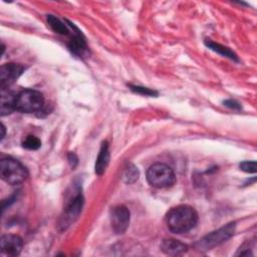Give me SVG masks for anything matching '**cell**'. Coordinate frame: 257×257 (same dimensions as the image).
Masks as SVG:
<instances>
[{
    "label": "cell",
    "mask_w": 257,
    "mask_h": 257,
    "mask_svg": "<svg viewBox=\"0 0 257 257\" xmlns=\"http://www.w3.org/2000/svg\"><path fill=\"white\" fill-rule=\"evenodd\" d=\"M1 140H3L4 139V137H5V126H4V124H1Z\"/></svg>",
    "instance_id": "7402d4cb"
},
{
    "label": "cell",
    "mask_w": 257,
    "mask_h": 257,
    "mask_svg": "<svg viewBox=\"0 0 257 257\" xmlns=\"http://www.w3.org/2000/svg\"><path fill=\"white\" fill-rule=\"evenodd\" d=\"M223 103H224L225 106H227L231 109H234V110H239V109L242 108L241 104L235 99H226V100L223 101Z\"/></svg>",
    "instance_id": "ffe728a7"
},
{
    "label": "cell",
    "mask_w": 257,
    "mask_h": 257,
    "mask_svg": "<svg viewBox=\"0 0 257 257\" xmlns=\"http://www.w3.org/2000/svg\"><path fill=\"white\" fill-rule=\"evenodd\" d=\"M83 201L84 200L80 192H77V194L69 200L66 207L64 208L63 215L61 216L59 221V227L62 230H65L71 223H73L77 219L81 212Z\"/></svg>",
    "instance_id": "8992f818"
},
{
    "label": "cell",
    "mask_w": 257,
    "mask_h": 257,
    "mask_svg": "<svg viewBox=\"0 0 257 257\" xmlns=\"http://www.w3.org/2000/svg\"><path fill=\"white\" fill-rule=\"evenodd\" d=\"M67 158H68V162H69L71 168H75V166H76L77 163H78V159H77L76 155H75L74 153H69L68 156H67Z\"/></svg>",
    "instance_id": "44dd1931"
},
{
    "label": "cell",
    "mask_w": 257,
    "mask_h": 257,
    "mask_svg": "<svg viewBox=\"0 0 257 257\" xmlns=\"http://www.w3.org/2000/svg\"><path fill=\"white\" fill-rule=\"evenodd\" d=\"M236 223L230 222L227 225L219 228L218 230H215L206 236H204L202 239H200L196 244L195 247H197L199 250H210L217 245L222 244L223 242L230 239L235 232Z\"/></svg>",
    "instance_id": "5b68a950"
},
{
    "label": "cell",
    "mask_w": 257,
    "mask_h": 257,
    "mask_svg": "<svg viewBox=\"0 0 257 257\" xmlns=\"http://www.w3.org/2000/svg\"><path fill=\"white\" fill-rule=\"evenodd\" d=\"M167 226L170 231L182 234L193 229L198 222L196 210L189 205H180L172 208L166 217Z\"/></svg>",
    "instance_id": "6da1fadb"
},
{
    "label": "cell",
    "mask_w": 257,
    "mask_h": 257,
    "mask_svg": "<svg viewBox=\"0 0 257 257\" xmlns=\"http://www.w3.org/2000/svg\"><path fill=\"white\" fill-rule=\"evenodd\" d=\"M23 247V241L21 237L17 235L7 234L1 237L0 250L1 254L7 256H17L20 254Z\"/></svg>",
    "instance_id": "9c48e42d"
},
{
    "label": "cell",
    "mask_w": 257,
    "mask_h": 257,
    "mask_svg": "<svg viewBox=\"0 0 257 257\" xmlns=\"http://www.w3.org/2000/svg\"><path fill=\"white\" fill-rule=\"evenodd\" d=\"M130 211L125 206H116L111 210L110 223L111 228L116 234H122L130 225Z\"/></svg>",
    "instance_id": "52a82bcc"
},
{
    "label": "cell",
    "mask_w": 257,
    "mask_h": 257,
    "mask_svg": "<svg viewBox=\"0 0 257 257\" xmlns=\"http://www.w3.org/2000/svg\"><path fill=\"white\" fill-rule=\"evenodd\" d=\"M109 158H110V154H109L108 144H107V142H103L101 144L99 153L96 158V162H95V166H94L95 174L100 176L105 172L106 167L109 163Z\"/></svg>",
    "instance_id": "8fae6325"
},
{
    "label": "cell",
    "mask_w": 257,
    "mask_h": 257,
    "mask_svg": "<svg viewBox=\"0 0 257 257\" xmlns=\"http://www.w3.org/2000/svg\"><path fill=\"white\" fill-rule=\"evenodd\" d=\"M25 67L17 63H7L0 68V86L2 88L8 87L23 73Z\"/></svg>",
    "instance_id": "ba28073f"
},
{
    "label": "cell",
    "mask_w": 257,
    "mask_h": 257,
    "mask_svg": "<svg viewBox=\"0 0 257 257\" xmlns=\"http://www.w3.org/2000/svg\"><path fill=\"white\" fill-rule=\"evenodd\" d=\"M161 250L168 255H182L188 250V246L175 239H166L161 244Z\"/></svg>",
    "instance_id": "7c38bea8"
},
{
    "label": "cell",
    "mask_w": 257,
    "mask_h": 257,
    "mask_svg": "<svg viewBox=\"0 0 257 257\" xmlns=\"http://www.w3.org/2000/svg\"><path fill=\"white\" fill-rule=\"evenodd\" d=\"M0 175L4 182L10 185H18L26 180L28 172L20 162L8 157L0 162Z\"/></svg>",
    "instance_id": "7a4b0ae2"
},
{
    "label": "cell",
    "mask_w": 257,
    "mask_h": 257,
    "mask_svg": "<svg viewBox=\"0 0 257 257\" xmlns=\"http://www.w3.org/2000/svg\"><path fill=\"white\" fill-rule=\"evenodd\" d=\"M22 147L30 151H36L41 147V141L34 136H27L22 141Z\"/></svg>",
    "instance_id": "e0dca14e"
},
{
    "label": "cell",
    "mask_w": 257,
    "mask_h": 257,
    "mask_svg": "<svg viewBox=\"0 0 257 257\" xmlns=\"http://www.w3.org/2000/svg\"><path fill=\"white\" fill-rule=\"evenodd\" d=\"M15 99L16 94H14L12 91H9L6 88L1 89V115H7L13 112L15 109Z\"/></svg>",
    "instance_id": "4fadbf2b"
},
{
    "label": "cell",
    "mask_w": 257,
    "mask_h": 257,
    "mask_svg": "<svg viewBox=\"0 0 257 257\" xmlns=\"http://www.w3.org/2000/svg\"><path fill=\"white\" fill-rule=\"evenodd\" d=\"M44 104L42 93L33 89H24L16 94L15 109L25 113L39 111Z\"/></svg>",
    "instance_id": "277c9868"
},
{
    "label": "cell",
    "mask_w": 257,
    "mask_h": 257,
    "mask_svg": "<svg viewBox=\"0 0 257 257\" xmlns=\"http://www.w3.org/2000/svg\"><path fill=\"white\" fill-rule=\"evenodd\" d=\"M240 169L246 173H256V162L246 161L240 164Z\"/></svg>",
    "instance_id": "d6986e66"
},
{
    "label": "cell",
    "mask_w": 257,
    "mask_h": 257,
    "mask_svg": "<svg viewBox=\"0 0 257 257\" xmlns=\"http://www.w3.org/2000/svg\"><path fill=\"white\" fill-rule=\"evenodd\" d=\"M68 49L70 50L71 53H73L76 56H83L86 51H87V45L85 38L81 34L79 30L76 31V33L72 36V38L69 40L68 44Z\"/></svg>",
    "instance_id": "30bf717a"
},
{
    "label": "cell",
    "mask_w": 257,
    "mask_h": 257,
    "mask_svg": "<svg viewBox=\"0 0 257 257\" xmlns=\"http://www.w3.org/2000/svg\"><path fill=\"white\" fill-rule=\"evenodd\" d=\"M205 44L211 50H213V51H215V52H217V53H219V54H221V55H223L225 57H228V58H230V59H232L234 61H239L238 56L230 48L225 47V46H223V45H221L219 43H216V42L212 41L211 39H206L205 40Z\"/></svg>",
    "instance_id": "5bb4252c"
},
{
    "label": "cell",
    "mask_w": 257,
    "mask_h": 257,
    "mask_svg": "<svg viewBox=\"0 0 257 257\" xmlns=\"http://www.w3.org/2000/svg\"><path fill=\"white\" fill-rule=\"evenodd\" d=\"M130 89L136 93L142 94V95H146V96H157L158 95V91L148 88V87H144V86H140V85H128Z\"/></svg>",
    "instance_id": "ac0fdd59"
},
{
    "label": "cell",
    "mask_w": 257,
    "mask_h": 257,
    "mask_svg": "<svg viewBox=\"0 0 257 257\" xmlns=\"http://www.w3.org/2000/svg\"><path fill=\"white\" fill-rule=\"evenodd\" d=\"M47 19V23L48 25L50 26V28L58 33V34H61V35H67L69 30H68V27L65 23H63L59 18H57L56 16L54 15H47L46 17Z\"/></svg>",
    "instance_id": "9a60e30c"
},
{
    "label": "cell",
    "mask_w": 257,
    "mask_h": 257,
    "mask_svg": "<svg viewBox=\"0 0 257 257\" xmlns=\"http://www.w3.org/2000/svg\"><path fill=\"white\" fill-rule=\"evenodd\" d=\"M147 181L152 187L163 189L173 186L176 182V177L169 166L157 163L148 169Z\"/></svg>",
    "instance_id": "3957f363"
},
{
    "label": "cell",
    "mask_w": 257,
    "mask_h": 257,
    "mask_svg": "<svg viewBox=\"0 0 257 257\" xmlns=\"http://www.w3.org/2000/svg\"><path fill=\"white\" fill-rule=\"evenodd\" d=\"M140 177V172L138 168L134 164H126L123 173H122V179L126 184H133L136 181H138Z\"/></svg>",
    "instance_id": "2e32d148"
}]
</instances>
